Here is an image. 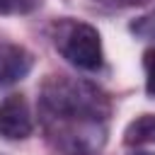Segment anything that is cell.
<instances>
[{
	"mask_svg": "<svg viewBox=\"0 0 155 155\" xmlns=\"http://www.w3.org/2000/svg\"><path fill=\"white\" fill-rule=\"evenodd\" d=\"M34 68V56L19 46V44H10V41H0V90L24 80Z\"/></svg>",
	"mask_w": 155,
	"mask_h": 155,
	"instance_id": "cell-4",
	"label": "cell"
},
{
	"mask_svg": "<svg viewBox=\"0 0 155 155\" xmlns=\"http://www.w3.org/2000/svg\"><path fill=\"white\" fill-rule=\"evenodd\" d=\"M126 145H138V143H155V114H143L136 121L128 124L124 133Z\"/></svg>",
	"mask_w": 155,
	"mask_h": 155,
	"instance_id": "cell-5",
	"label": "cell"
},
{
	"mask_svg": "<svg viewBox=\"0 0 155 155\" xmlns=\"http://www.w3.org/2000/svg\"><path fill=\"white\" fill-rule=\"evenodd\" d=\"M34 131V119L24 94H7L0 102V136L7 140L29 138Z\"/></svg>",
	"mask_w": 155,
	"mask_h": 155,
	"instance_id": "cell-3",
	"label": "cell"
},
{
	"mask_svg": "<svg viewBox=\"0 0 155 155\" xmlns=\"http://www.w3.org/2000/svg\"><path fill=\"white\" fill-rule=\"evenodd\" d=\"M131 155H155V153H148V150H140V153H131Z\"/></svg>",
	"mask_w": 155,
	"mask_h": 155,
	"instance_id": "cell-10",
	"label": "cell"
},
{
	"mask_svg": "<svg viewBox=\"0 0 155 155\" xmlns=\"http://www.w3.org/2000/svg\"><path fill=\"white\" fill-rule=\"evenodd\" d=\"M97 5H104L109 10H124V7H136V5H145L148 0H92Z\"/></svg>",
	"mask_w": 155,
	"mask_h": 155,
	"instance_id": "cell-9",
	"label": "cell"
},
{
	"mask_svg": "<svg viewBox=\"0 0 155 155\" xmlns=\"http://www.w3.org/2000/svg\"><path fill=\"white\" fill-rule=\"evenodd\" d=\"M143 70H145V92L150 97H155V48H145Z\"/></svg>",
	"mask_w": 155,
	"mask_h": 155,
	"instance_id": "cell-7",
	"label": "cell"
},
{
	"mask_svg": "<svg viewBox=\"0 0 155 155\" xmlns=\"http://www.w3.org/2000/svg\"><path fill=\"white\" fill-rule=\"evenodd\" d=\"M39 0H0V15H29Z\"/></svg>",
	"mask_w": 155,
	"mask_h": 155,
	"instance_id": "cell-6",
	"label": "cell"
},
{
	"mask_svg": "<svg viewBox=\"0 0 155 155\" xmlns=\"http://www.w3.org/2000/svg\"><path fill=\"white\" fill-rule=\"evenodd\" d=\"M131 29L143 39H155V17H140L131 24Z\"/></svg>",
	"mask_w": 155,
	"mask_h": 155,
	"instance_id": "cell-8",
	"label": "cell"
},
{
	"mask_svg": "<svg viewBox=\"0 0 155 155\" xmlns=\"http://www.w3.org/2000/svg\"><path fill=\"white\" fill-rule=\"evenodd\" d=\"M39 124L58 155H99L109 136L111 102L94 82L65 73L48 75L36 99Z\"/></svg>",
	"mask_w": 155,
	"mask_h": 155,
	"instance_id": "cell-1",
	"label": "cell"
},
{
	"mask_svg": "<svg viewBox=\"0 0 155 155\" xmlns=\"http://www.w3.org/2000/svg\"><path fill=\"white\" fill-rule=\"evenodd\" d=\"M51 41H53V48L70 65L80 70L94 73L104 63L99 31L82 19H73V17L56 19L51 24Z\"/></svg>",
	"mask_w": 155,
	"mask_h": 155,
	"instance_id": "cell-2",
	"label": "cell"
}]
</instances>
